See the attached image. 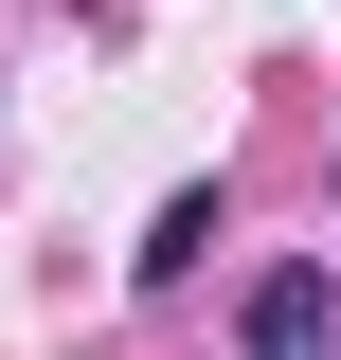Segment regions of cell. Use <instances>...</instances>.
<instances>
[{
  "label": "cell",
  "instance_id": "7a4b0ae2",
  "mask_svg": "<svg viewBox=\"0 0 341 360\" xmlns=\"http://www.w3.org/2000/svg\"><path fill=\"white\" fill-rule=\"evenodd\" d=\"M198 252H215V180H180L162 217H144V252H126V270H144V288H180V270H198Z\"/></svg>",
  "mask_w": 341,
  "mask_h": 360
},
{
  "label": "cell",
  "instance_id": "6da1fadb",
  "mask_svg": "<svg viewBox=\"0 0 341 360\" xmlns=\"http://www.w3.org/2000/svg\"><path fill=\"white\" fill-rule=\"evenodd\" d=\"M341 342V270H252V288H234V360H323Z\"/></svg>",
  "mask_w": 341,
  "mask_h": 360
}]
</instances>
